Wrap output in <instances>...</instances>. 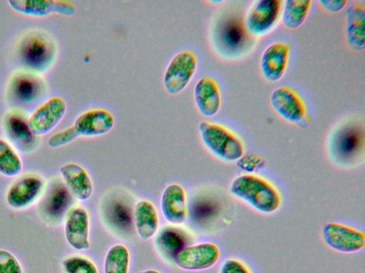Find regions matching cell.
<instances>
[{
    "label": "cell",
    "mask_w": 365,
    "mask_h": 273,
    "mask_svg": "<svg viewBox=\"0 0 365 273\" xmlns=\"http://www.w3.org/2000/svg\"><path fill=\"white\" fill-rule=\"evenodd\" d=\"M209 36L214 52L226 60L244 58L257 43V38L247 32L241 16L228 9L215 14L210 23Z\"/></svg>",
    "instance_id": "6da1fadb"
},
{
    "label": "cell",
    "mask_w": 365,
    "mask_h": 273,
    "mask_svg": "<svg viewBox=\"0 0 365 273\" xmlns=\"http://www.w3.org/2000/svg\"><path fill=\"white\" fill-rule=\"evenodd\" d=\"M364 123L347 117L336 124L329 132L326 149L330 161L336 166L351 168L364 159Z\"/></svg>",
    "instance_id": "7a4b0ae2"
},
{
    "label": "cell",
    "mask_w": 365,
    "mask_h": 273,
    "mask_svg": "<svg viewBox=\"0 0 365 273\" xmlns=\"http://www.w3.org/2000/svg\"><path fill=\"white\" fill-rule=\"evenodd\" d=\"M229 191L234 198L262 214H273L281 206L278 189L259 175L244 173L237 176L230 183Z\"/></svg>",
    "instance_id": "3957f363"
},
{
    "label": "cell",
    "mask_w": 365,
    "mask_h": 273,
    "mask_svg": "<svg viewBox=\"0 0 365 273\" xmlns=\"http://www.w3.org/2000/svg\"><path fill=\"white\" fill-rule=\"evenodd\" d=\"M16 53L25 69L40 74L53 65L58 48L51 34L41 29H33L19 39Z\"/></svg>",
    "instance_id": "277c9868"
},
{
    "label": "cell",
    "mask_w": 365,
    "mask_h": 273,
    "mask_svg": "<svg viewBox=\"0 0 365 273\" xmlns=\"http://www.w3.org/2000/svg\"><path fill=\"white\" fill-rule=\"evenodd\" d=\"M198 130L205 147L219 160L234 163L243 156L245 145L242 140L226 127L202 121L199 124Z\"/></svg>",
    "instance_id": "5b68a950"
},
{
    "label": "cell",
    "mask_w": 365,
    "mask_h": 273,
    "mask_svg": "<svg viewBox=\"0 0 365 273\" xmlns=\"http://www.w3.org/2000/svg\"><path fill=\"white\" fill-rule=\"evenodd\" d=\"M283 3L282 0L253 1L243 20L247 32L255 38L270 33L281 19Z\"/></svg>",
    "instance_id": "8992f818"
},
{
    "label": "cell",
    "mask_w": 365,
    "mask_h": 273,
    "mask_svg": "<svg viewBox=\"0 0 365 273\" xmlns=\"http://www.w3.org/2000/svg\"><path fill=\"white\" fill-rule=\"evenodd\" d=\"M46 186L43 176L36 173L19 175L6 190V202L14 210L26 209L41 198Z\"/></svg>",
    "instance_id": "52a82bcc"
},
{
    "label": "cell",
    "mask_w": 365,
    "mask_h": 273,
    "mask_svg": "<svg viewBox=\"0 0 365 273\" xmlns=\"http://www.w3.org/2000/svg\"><path fill=\"white\" fill-rule=\"evenodd\" d=\"M197 68L195 54L188 50L176 53L169 62L163 78L165 91L175 95L182 92L193 77Z\"/></svg>",
    "instance_id": "ba28073f"
},
{
    "label": "cell",
    "mask_w": 365,
    "mask_h": 273,
    "mask_svg": "<svg viewBox=\"0 0 365 273\" xmlns=\"http://www.w3.org/2000/svg\"><path fill=\"white\" fill-rule=\"evenodd\" d=\"M219 247L212 242L187 245L173 257V262L186 271H203L215 266L220 258Z\"/></svg>",
    "instance_id": "9c48e42d"
},
{
    "label": "cell",
    "mask_w": 365,
    "mask_h": 273,
    "mask_svg": "<svg viewBox=\"0 0 365 273\" xmlns=\"http://www.w3.org/2000/svg\"><path fill=\"white\" fill-rule=\"evenodd\" d=\"M322 235L325 244L339 252L355 253L365 247L364 232L341 223L331 222L325 224Z\"/></svg>",
    "instance_id": "30bf717a"
},
{
    "label": "cell",
    "mask_w": 365,
    "mask_h": 273,
    "mask_svg": "<svg viewBox=\"0 0 365 273\" xmlns=\"http://www.w3.org/2000/svg\"><path fill=\"white\" fill-rule=\"evenodd\" d=\"M274 112L284 121L293 124H302L307 118L306 105L292 88L281 86L274 89L269 97Z\"/></svg>",
    "instance_id": "8fae6325"
},
{
    "label": "cell",
    "mask_w": 365,
    "mask_h": 273,
    "mask_svg": "<svg viewBox=\"0 0 365 273\" xmlns=\"http://www.w3.org/2000/svg\"><path fill=\"white\" fill-rule=\"evenodd\" d=\"M72 195L61 181H52L46 186L39 199L38 211L46 222H58L68 210Z\"/></svg>",
    "instance_id": "7c38bea8"
},
{
    "label": "cell",
    "mask_w": 365,
    "mask_h": 273,
    "mask_svg": "<svg viewBox=\"0 0 365 273\" xmlns=\"http://www.w3.org/2000/svg\"><path fill=\"white\" fill-rule=\"evenodd\" d=\"M67 105L60 97H53L41 104L28 119L29 127L37 136L53 129L66 113Z\"/></svg>",
    "instance_id": "4fadbf2b"
},
{
    "label": "cell",
    "mask_w": 365,
    "mask_h": 273,
    "mask_svg": "<svg viewBox=\"0 0 365 273\" xmlns=\"http://www.w3.org/2000/svg\"><path fill=\"white\" fill-rule=\"evenodd\" d=\"M8 90L14 100L22 104H31L43 95L46 82L38 73L24 69L12 75Z\"/></svg>",
    "instance_id": "5bb4252c"
},
{
    "label": "cell",
    "mask_w": 365,
    "mask_h": 273,
    "mask_svg": "<svg viewBox=\"0 0 365 273\" xmlns=\"http://www.w3.org/2000/svg\"><path fill=\"white\" fill-rule=\"evenodd\" d=\"M289 55L288 43L276 41L269 44L260 58L259 68L263 78L272 83L279 82L286 73Z\"/></svg>",
    "instance_id": "9a60e30c"
},
{
    "label": "cell",
    "mask_w": 365,
    "mask_h": 273,
    "mask_svg": "<svg viewBox=\"0 0 365 273\" xmlns=\"http://www.w3.org/2000/svg\"><path fill=\"white\" fill-rule=\"evenodd\" d=\"M90 221L87 210L81 206L71 207L65 215L64 235L67 243L76 250L90 247Z\"/></svg>",
    "instance_id": "2e32d148"
},
{
    "label": "cell",
    "mask_w": 365,
    "mask_h": 273,
    "mask_svg": "<svg viewBox=\"0 0 365 273\" xmlns=\"http://www.w3.org/2000/svg\"><path fill=\"white\" fill-rule=\"evenodd\" d=\"M5 134L16 149L24 154L35 151L38 145V138L31 131L28 119L18 112H11L4 119Z\"/></svg>",
    "instance_id": "e0dca14e"
},
{
    "label": "cell",
    "mask_w": 365,
    "mask_h": 273,
    "mask_svg": "<svg viewBox=\"0 0 365 273\" xmlns=\"http://www.w3.org/2000/svg\"><path fill=\"white\" fill-rule=\"evenodd\" d=\"M113 114L103 108H94L81 113L75 120L73 128L78 137L104 135L114 127Z\"/></svg>",
    "instance_id": "ac0fdd59"
},
{
    "label": "cell",
    "mask_w": 365,
    "mask_h": 273,
    "mask_svg": "<svg viewBox=\"0 0 365 273\" xmlns=\"http://www.w3.org/2000/svg\"><path fill=\"white\" fill-rule=\"evenodd\" d=\"M11 8L18 13L34 17H44L51 14L72 16L76 8L68 1L53 0H10Z\"/></svg>",
    "instance_id": "d6986e66"
},
{
    "label": "cell",
    "mask_w": 365,
    "mask_h": 273,
    "mask_svg": "<svg viewBox=\"0 0 365 273\" xmlns=\"http://www.w3.org/2000/svg\"><path fill=\"white\" fill-rule=\"evenodd\" d=\"M193 98L197 111L203 117H214L220 109V87L215 80L210 76H203L195 83Z\"/></svg>",
    "instance_id": "ffe728a7"
},
{
    "label": "cell",
    "mask_w": 365,
    "mask_h": 273,
    "mask_svg": "<svg viewBox=\"0 0 365 273\" xmlns=\"http://www.w3.org/2000/svg\"><path fill=\"white\" fill-rule=\"evenodd\" d=\"M160 209L164 218L174 225L185 222L187 215L186 193L178 183L168 185L160 198Z\"/></svg>",
    "instance_id": "44dd1931"
},
{
    "label": "cell",
    "mask_w": 365,
    "mask_h": 273,
    "mask_svg": "<svg viewBox=\"0 0 365 273\" xmlns=\"http://www.w3.org/2000/svg\"><path fill=\"white\" fill-rule=\"evenodd\" d=\"M63 183L75 198L88 200L93 192V183L88 171L76 163H67L59 169Z\"/></svg>",
    "instance_id": "7402d4cb"
},
{
    "label": "cell",
    "mask_w": 365,
    "mask_h": 273,
    "mask_svg": "<svg viewBox=\"0 0 365 273\" xmlns=\"http://www.w3.org/2000/svg\"><path fill=\"white\" fill-rule=\"evenodd\" d=\"M346 39L349 47L361 51L365 47V7L361 4L351 5L346 12Z\"/></svg>",
    "instance_id": "603a6c76"
},
{
    "label": "cell",
    "mask_w": 365,
    "mask_h": 273,
    "mask_svg": "<svg viewBox=\"0 0 365 273\" xmlns=\"http://www.w3.org/2000/svg\"><path fill=\"white\" fill-rule=\"evenodd\" d=\"M133 223L138 235L143 240L152 238L158 228V215L154 205L148 200L138 201L133 208Z\"/></svg>",
    "instance_id": "cb8c5ba5"
},
{
    "label": "cell",
    "mask_w": 365,
    "mask_h": 273,
    "mask_svg": "<svg viewBox=\"0 0 365 273\" xmlns=\"http://www.w3.org/2000/svg\"><path fill=\"white\" fill-rule=\"evenodd\" d=\"M187 238L182 230L168 226L162 229L155 238V245L165 259L173 261L175 255L186 247Z\"/></svg>",
    "instance_id": "d4e9b609"
},
{
    "label": "cell",
    "mask_w": 365,
    "mask_h": 273,
    "mask_svg": "<svg viewBox=\"0 0 365 273\" xmlns=\"http://www.w3.org/2000/svg\"><path fill=\"white\" fill-rule=\"evenodd\" d=\"M311 0H287L284 1L281 20L284 27L294 30L306 21L311 9Z\"/></svg>",
    "instance_id": "484cf974"
},
{
    "label": "cell",
    "mask_w": 365,
    "mask_h": 273,
    "mask_svg": "<svg viewBox=\"0 0 365 273\" xmlns=\"http://www.w3.org/2000/svg\"><path fill=\"white\" fill-rule=\"evenodd\" d=\"M130 256L128 249L115 244L108 250L103 262L104 273H129Z\"/></svg>",
    "instance_id": "4316f807"
},
{
    "label": "cell",
    "mask_w": 365,
    "mask_h": 273,
    "mask_svg": "<svg viewBox=\"0 0 365 273\" xmlns=\"http://www.w3.org/2000/svg\"><path fill=\"white\" fill-rule=\"evenodd\" d=\"M22 168L19 155L8 141L0 138V173L9 178L18 176Z\"/></svg>",
    "instance_id": "83f0119b"
},
{
    "label": "cell",
    "mask_w": 365,
    "mask_h": 273,
    "mask_svg": "<svg viewBox=\"0 0 365 273\" xmlns=\"http://www.w3.org/2000/svg\"><path fill=\"white\" fill-rule=\"evenodd\" d=\"M63 273H99L96 264L89 258L80 255H72L61 262Z\"/></svg>",
    "instance_id": "f1b7e54d"
},
{
    "label": "cell",
    "mask_w": 365,
    "mask_h": 273,
    "mask_svg": "<svg viewBox=\"0 0 365 273\" xmlns=\"http://www.w3.org/2000/svg\"><path fill=\"white\" fill-rule=\"evenodd\" d=\"M0 273H24L19 259L4 249H0Z\"/></svg>",
    "instance_id": "f546056e"
},
{
    "label": "cell",
    "mask_w": 365,
    "mask_h": 273,
    "mask_svg": "<svg viewBox=\"0 0 365 273\" xmlns=\"http://www.w3.org/2000/svg\"><path fill=\"white\" fill-rule=\"evenodd\" d=\"M78 137L73 126L53 134L48 140V145L53 149L61 147Z\"/></svg>",
    "instance_id": "4dcf8cb0"
},
{
    "label": "cell",
    "mask_w": 365,
    "mask_h": 273,
    "mask_svg": "<svg viewBox=\"0 0 365 273\" xmlns=\"http://www.w3.org/2000/svg\"><path fill=\"white\" fill-rule=\"evenodd\" d=\"M219 273H252V272L242 260L231 257L222 263Z\"/></svg>",
    "instance_id": "1f68e13d"
},
{
    "label": "cell",
    "mask_w": 365,
    "mask_h": 273,
    "mask_svg": "<svg viewBox=\"0 0 365 273\" xmlns=\"http://www.w3.org/2000/svg\"><path fill=\"white\" fill-rule=\"evenodd\" d=\"M322 6L329 12L336 13L340 11L348 3L346 0H322L319 1Z\"/></svg>",
    "instance_id": "d6a6232c"
},
{
    "label": "cell",
    "mask_w": 365,
    "mask_h": 273,
    "mask_svg": "<svg viewBox=\"0 0 365 273\" xmlns=\"http://www.w3.org/2000/svg\"><path fill=\"white\" fill-rule=\"evenodd\" d=\"M137 273H162L161 272L154 269H147L138 272Z\"/></svg>",
    "instance_id": "836d02e7"
}]
</instances>
